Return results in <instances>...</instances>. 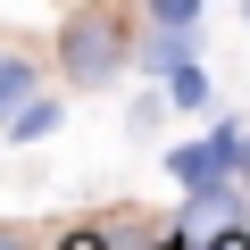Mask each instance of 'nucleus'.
<instances>
[{
  "mask_svg": "<svg viewBox=\"0 0 250 250\" xmlns=\"http://www.w3.org/2000/svg\"><path fill=\"white\" fill-rule=\"evenodd\" d=\"M150 25H167V34H192V25H200V0H150Z\"/></svg>",
  "mask_w": 250,
  "mask_h": 250,
  "instance_id": "6e6552de",
  "label": "nucleus"
},
{
  "mask_svg": "<svg viewBox=\"0 0 250 250\" xmlns=\"http://www.w3.org/2000/svg\"><path fill=\"white\" fill-rule=\"evenodd\" d=\"M59 250H117V225H75Z\"/></svg>",
  "mask_w": 250,
  "mask_h": 250,
  "instance_id": "1a4fd4ad",
  "label": "nucleus"
},
{
  "mask_svg": "<svg viewBox=\"0 0 250 250\" xmlns=\"http://www.w3.org/2000/svg\"><path fill=\"white\" fill-rule=\"evenodd\" d=\"M134 59H142V50H134V34H125V17L108 9V0L67 9V25H59V75H67L75 92H108Z\"/></svg>",
  "mask_w": 250,
  "mask_h": 250,
  "instance_id": "f257e3e1",
  "label": "nucleus"
},
{
  "mask_svg": "<svg viewBox=\"0 0 250 250\" xmlns=\"http://www.w3.org/2000/svg\"><path fill=\"white\" fill-rule=\"evenodd\" d=\"M184 59H192V34H167V25H150V42H142V67H150V75H175Z\"/></svg>",
  "mask_w": 250,
  "mask_h": 250,
  "instance_id": "39448f33",
  "label": "nucleus"
},
{
  "mask_svg": "<svg viewBox=\"0 0 250 250\" xmlns=\"http://www.w3.org/2000/svg\"><path fill=\"white\" fill-rule=\"evenodd\" d=\"M242 200H250V192H233V175H225V184H200V192H184V225H192V233L242 225Z\"/></svg>",
  "mask_w": 250,
  "mask_h": 250,
  "instance_id": "20e7f679",
  "label": "nucleus"
},
{
  "mask_svg": "<svg viewBox=\"0 0 250 250\" xmlns=\"http://www.w3.org/2000/svg\"><path fill=\"white\" fill-rule=\"evenodd\" d=\"M200 250H250V233L242 225H217V233H200Z\"/></svg>",
  "mask_w": 250,
  "mask_h": 250,
  "instance_id": "9d476101",
  "label": "nucleus"
},
{
  "mask_svg": "<svg viewBox=\"0 0 250 250\" xmlns=\"http://www.w3.org/2000/svg\"><path fill=\"white\" fill-rule=\"evenodd\" d=\"M242 159H250V142L233 134V125H217V134H208V142H192V150H167V167H175V184H184V192L242 175Z\"/></svg>",
  "mask_w": 250,
  "mask_h": 250,
  "instance_id": "f03ea898",
  "label": "nucleus"
},
{
  "mask_svg": "<svg viewBox=\"0 0 250 250\" xmlns=\"http://www.w3.org/2000/svg\"><path fill=\"white\" fill-rule=\"evenodd\" d=\"M242 192H250V159H242Z\"/></svg>",
  "mask_w": 250,
  "mask_h": 250,
  "instance_id": "f8f14e48",
  "label": "nucleus"
},
{
  "mask_svg": "<svg viewBox=\"0 0 250 250\" xmlns=\"http://www.w3.org/2000/svg\"><path fill=\"white\" fill-rule=\"evenodd\" d=\"M0 250H34V242H25V225H0Z\"/></svg>",
  "mask_w": 250,
  "mask_h": 250,
  "instance_id": "9b49d317",
  "label": "nucleus"
},
{
  "mask_svg": "<svg viewBox=\"0 0 250 250\" xmlns=\"http://www.w3.org/2000/svg\"><path fill=\"white\" fill-rule=\"evenodd\" d=\"M34 83H42V59L17 50V42H0V134L17 125V108L34 100Z\"/></svg>",
  "mask_w": 250,
  "mask_h": 250,
  "instance_id": "7ed1b4c3",
  "label": "nucleus"
},
{
  "mask_svg": "<svg viewBox=\"0 0 250 250\" xmlns=\"http://www.w3.org/2000/svg\"><path fill=\"white\" fill-rule=\"evenodd\" d=\"M167 100H175V108H200V100H208V75H200V67L184 59V67L167 75Z\"/></svg>",
  "mask_w": 250,
  "mask_h": 250,
  "instance_id": "0eeeda50",
  "label": "nucleus"
},
{
  "mask_svg": "<svg viewBox=\"0 0 250 250\" xmlns=\"http://www.w3.org/2000/svg\"><path fill=\"white\" fill-rule=\"evenodd\" d=\"M50 134H59V100L34 92V100L17 108V125H9V142H50Z\"/></svg>",
  "mask_w": 250,
  "mask_h": 250,
  "instance_id": "423d86ee",
  "label": "nucleus"
}]
</instances>
